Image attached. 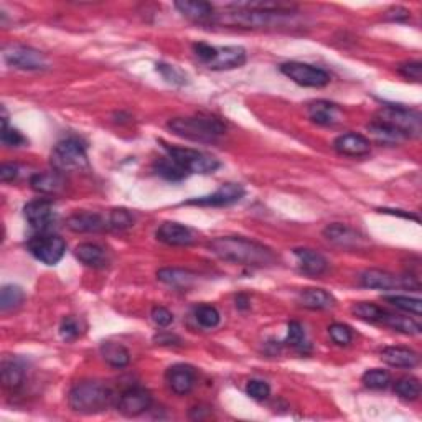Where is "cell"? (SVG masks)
I'll use <instances>...</instances> for the list:
<instances>
[{"instance_id": "cell-1", "label": "cell", "mask_w": 422, "mask_h": 422, "mask_svg": "<svg viewBox=\"0 0 422 422\" xmlns=\"http://www.w3.org/2000/svg\"><path fill=\"white\" fill-rule=\"evenodd\" d=\"M210 251L223 261L249 267H267L276 262L271 248L241 236H222L210 243Z\"/></svg>"}, {"instance_id": "cell-2", "label": "cell", "mask_w": 422, "mask_h": 422, "mask_svg": "<svg viewBox=\"0 0 422 422\" xmlns=\"http://www.w3.org/2000/svg\"><path fill=\"white\" fill-rule=\"evenodd\" d=\"M68 402L79 414H98L111 406L113 392L99 381H81L71 388Z\"/></svg>"}, {"instance_id": "cell-3", "label": "cell", "mask_w": 422, "mask_h": 422, "mask_svg": "<svg viewBox=\"0 0 422 422\" xmlns=\"http://www.w3.org/2000/svg\"><path fill=\"white\" fill-rule=\"evenodd\" d=\"M169 129L179 137L203 143L217 142L226 131L219 119L211 116L175 117L169 122Z\"/></svg>"}, {"instance_id": "cell-4", "label": "cell", "mask_w": 422, "mask_h": 422, "mask_svg": "<svg viewBox=\"0 0 422 422\" xmlns=\"http://www.w3.org/2000/svg\"><path fill=\"white\" fill-rule=\"evenodd\" d=\"M50 162L53 169L61 172H79L88 169V155L83 143L76 139H65L51 151Z\"/></svg>"}, {"instance_id": "cell-5", "label": "cell", "mask_w": 422, "mask_h": 422, "mask_svg": "<svg viewBox=\"0 0 422 422\" xmlns=\"http://www.w3.org/2000/svg\"><path fill=\"white\" fill-rule=\"evenodd\" d=\"M376 121L395 129L406 139L421 136V114L402 106H386L378 113Z\"/></svg>"}, {"instance_id": "cell-6", "label": "cell", "mask_w": 422, "mask_h": 422, "mask_svg": "<svg viewBox=\"0 0 422 422\" xmlns=\"http://www.w3.org/2000/svg\"><path fill=\"white\" fill-rule=\"evenodd\" d=\"M169 157L184 167L188 174H213L219 167V162L215 157L186 147H172L164 143Z\"/></svg>"}, {"instance_id": "cell-7", "label": "cell", "mask_w": 422, "mask_h": 422, "mask_svg": "<svg viewBox=\"0 0 422 422\" xmlns=\"http://www.w3.org/2000/svg\"><path fill=\"white\" fill-rule=\"evenodd\" d=\"M27 248L33 257L46 264V266L58 264L66 252V243L63 238L55 236V234H37L27 243Z\"/></svg>"}, {"instance_id": "cell-8", "label": "cell", "mask_w": 422, "mask_h": 422, "mask_svg": "<svg viewBox=\"0 0 422 422\" xmlns=\"http://www.w3.org/2000/svg\"><path fill=\"white\" fill-rule=\"evenodd\" d=\"M281 73L305 88H324L330 83V75L327 71L307 63H299V61H289V63L281 65Z\"/></svg>"}, {"instance_id": "cell-9", "label": "cell", "mask_w": 422, "mask_h": 422, "mask_svg": "<svg viewBox=\"0 0 422 422\" xmlns=\"http://www.w3.org/2000/svg\"><path fill=\"white\" fill-rule=\"evenodd\" d=\"M4 58L18 70H45L48 66L46 56L30 46H11L4 53Z\"/></svg>"}, {"instance_id": "cell-10", "label": "cell", "mask_w": 422, "mask_h": 422, "mask_svg": "<svg viewBox=\"0 0 422 422\" xmlns=\"http://www.w3.org/2000/svg\"><path fill=\"white\" fill-rule=\"evenodd\" d=\"M152 406V395L146 388H129L119 396L117 409L127 417H136L146 412Z\"/></svg>"}, {"instance_id": "cell-11", "label": "cell", "mask_w": 422, "mask_h": 422, "mask_svg": "<svg viewBox=\"0 0 422 422\" xmlns=\"http://www.w3.org/2000/svg\"><path fill=\"white\" fill-rule=\"evenodd\" d=\"M23 211H25L27 222L32 224V228L38 229V231H46L56 219L55 206H53L50 200L45 198L30 201V203L25 205Z\"/></svg>"}, {"instance_id": "cell-12", "label": "cell", "mask_w": 422, "mask_h": 422, "mask_svg": "<svg viewBox=\"0 0 422 422\" xmlns=\"http://www.w3.org/2000/svg\"><path fill=\"white\" fill-rule=\"evenodd\" d=\"M244 196V188L238 184H224L219 188L208 196H201V198H195L186 201V205H196V206H228L239 201Z\"/></svg>"}, {"instance_id": "cell-13", "label": "cell", "mask_w": 422, "mask_h": 422, "mask_svg": "<svg viewBox=\"0 0 422 422\" xmlns=\"http://www.w3.org/2000/svg\"><path fill=\"white\" fill-rule=\"evenodd\" d=\"M167 383L175 395H188L193 390L196 381V373L190 364H174L167 369Z\"/></svg>"}, {"instance_id": "cell-14", "label": "cell", "mask_w": 422, "mask_h": 422, "mask_svg": "<svg viewBox=\"0 0 422 422\" xmlns=\"http://www.w3.org/2000/svg\"><path fill=\"white\" fill-rule=\"evenodd\" d=\"M324 234L330 243L337 244V246L345 249H359L366 244L362 234L340 223L328 224V226L324 229Z\"/></svg>"}, {"instance_id": "cell-15", "label": "cell", "mask_w": 422, "mask_h": 422, "mask_svg": "<svg viewBox=\"0 0 422 422\" xmlns=\"http://www.w3.org/2000/svg\"><path fill=\"white\" fill-rule=\"evenodd\" d=\"M155 236L158 241L169 244V246H190L195 241L191 229L175 222L162 223L157 229Z\"/></svg>"}, {"instance_id": "cell-16", "label": "cell", "mask_w": 422, "mask_h": 422, "mask_svg": "<svg viewBox=\"0 0 422 422\" xmlns=\"http://www.w3.org/2000/svg\"><path fill=\"white\" fill-rule=\"evenodd\" d=\"M335 151L347 157H363L371 151V142L362 134L348 132L335 139Z\"/></svg>"}, {"instance_id": "cell-17", "label": "cell", "mask_w": 422, "mask_h": 422, "mask_svg": "<svg viewBox=\"0 0 422 422\" xmlns=\"http://www.w3.org/2000/svg\"><path fill=\"white\" fill-rule=\"evenodd\" d=\"M294 256L299 262L300 271L307 276H322L325 271L328 269V262L322 254L314 251V249L307 248H299L294 249Z\"/></svg>"}, {"instance_id": "cell-18", "label": "cell", "mask_w": 422, "mask_h": 422, "mask_svg": "<svg viewBox=\"0 0 422 422\" xmlns=\"http://www.w3.org/2000/svg\"><path fill=\"white\" fill-rule=\"evenodd\" d=\"M246 63V50L241 46L217 48V56L208 66L210 70H234Z\"/></svg>"}, {"instance_id": "cell-19", "label": "cell", "mask_w": 422, "mask_h": 422, "mask_svg": "<svg viewBox=\"0 0 422 422\" xmlns=\"http://www.w3.org/2000/svg\"><path fill=\"white\" fill-rule=\"evenodd\" d=\"M65 185H66L65 177L58 170L40 172V174L32 175L30 179L32 190H35L37 193H41V195L60 193V191H63Z\"/></svg>"}, {"instance_id": "cell-20", "label": "cell", "mask_w": 422, "mask_h": 422, "mask_svg": "<svg viewBox=\"0 0 422 422\" xmlns=\"http://www.w3.org/2000/svg\"><path fill=\"white\" fill-rule=\"evenodd\" d=\"M307 114L315 124L320 126H333L342 119V113H340L338 106L328 101H314L307 108Z\"/></svg>"}, {"instance_id": "cell-21", "label": "cell", "mask_w": 422, "mask_h": 422, "mask_svg": "<svg viewBox=\"0 0 422 422\" xmlns=\"http://www.w3.org/2000/svg\"><path fill=\"white\" fill-rule=\"evenodd\" d=\"M108 226L104 218L98 213H89V211H81L75 213L68 218V228L75 233H98Z\"/></svg>"}, {"instance_id": "cell-22", "label": "cell", "mask_w": 422, "mask_h": 422, "mask_svg": "<svg viewBox=\"0 0 422 422\" xmlns=\"http://www.w3.org/2000/svg\"><path fill=\"white\" fill-rule=\"evenodd\" d=\"M363 287L378 290H391L396 287H401V277H396L386 271L380 269H368L359 276Z\"/></svg>"}, {"instance_id": "cell-23", "label": "cell", "mask_w": 422, "mask_h": 422, "mask_svg": "<svg viewBox=\"0 0 422 422\" xmlns=\"http://www.w3.org/2000/svg\"><path fill=\"white\" fill-rule=\"evenodd\" d=\"M175 8L193 22H210L213 17V6L201 0H180L175 2Z\"/></svg>"}, {"instance_id": "cell-24", "label": "cell", "mask_w": 422, "mask_h": 422, "mask_svg": "<svg viewBox=\"0 0 422 422\" xmlns=\"http://www.w3.org/2000/svg\"><path fill=\"white\" fill-rule=\"evenodd\" d=\"M381 359L390 364V366L414 368L419 363V354L409 348L388 347L381 352Z\"/></svg>"}, {"instance_id": "cell-25", "label": "cell", "mask_w": 422, "mask_h": 422, "mask_svg": "<svg viewBox=\"0 0 422 422\" xmlns=\"http://www.w3.org/2000/svg\"><path fill=\"white\" fill-rule=\"evenodd\" d=\"M195 274L185 269H177V267H165L157 272V279L164 284L175 287V289H190L195 282Z\"/></svg>"}, {"instance_id": "cell-26", "label": "cell", "mask_w": 422, "mask_h": 422, "mask_svg": "<svg viewBox=\"0 0 422 422\" xmlns=\"http://www.w3.org/2000/svg\"><path fill=\"white\" fill-rule=\"evenodd\" d=\"M299 302L302 307L310 310H327L335 305V299L324 289H305L300 292Z\"/></svg>"}, {"instance_id": "cell-27", "label": "cell", "mask_w": 422, "mask_h": 422, "mask_svg": "<svg viewBox=\"0 0 422 422\" xmlns=\"http://www.w3.org/2000/svg\"><path fill=\"white\" fill-rule=\"evenodd\" d=\"M153 172H155L158 177H162V179L169 181H181L190 175L179 162H175L174 158L169 155L157 158V160L153 162Z\"/></svg>"}, {"instance_id": "cell-28", "label": "cell", "mask_w": 422, "mask_h": 422, "mask_svg": "<svg viewBox=\"0 0 422 422\" xmlns=\"http://www.w3.org/2000/svg\"><path fill=\"white\" fill-rule=\"evenodd\" d=\"M75 256L89 267H101L106 264V251L93 243H83L76 246Z\"/></svg>"}, {"instance_id": "cell-29", "label": "cell", "mask_w": 422, "mask_h": 422, "mask_svg": "<svg viewBox=\"0 0 422 422\" xmlns=\"http://www.w3.org/2000/svg\"><path fill=\"white\" fill-rule=\"evenodd\" d=\"M383 325H388L396 332L406 333V335H419L421 333V324L416 322L414 319L411 316H402V315H396V314H390V312H385L381 319Z\"/></svg>"}, {"instance_id": "cell-30", "label": "cell", "mask_w": 422, "mask_h": 422, "mask_svg": "<svg viewBox=\"0 0 422 422\" xmlns=\"http://www.w3.org/2000/svg\"><path fill=\"white\" fill-rule=\"evenodd\" d=\"M101 354H103L106 362L114 368H124L127 366L129 362H131V353H129V350L119 343H113V342L103 343L101 345Z\"/></svg>"}, {"instance_id": "cell-31", "label": "cell", "mask_w": 422, "mask_h": 422, "mask_svg": "<svg viewBox=\"0 0 422 422\" xmlns=\"http://www.w3.org/2000/svg\"><path fill=\"white\" fill-rule=\"evenodd\" d=\"M23 378H25V371H23V366L20 363L13 362V359H6L2 363V383L8 390L20 388Z\"/></svg>"}, {"instance_id": "cell-32", "label": "cell", "mask_w": 422, "mask_h": 422, "mask_svg": "<svg viewBox=\"0 0 422 422\" xmlns=\"http://www.w3.org/2000/svg\"><path fill=\"white\" fill-rule=\"evenodd\" d=\"M368 131L371 134L373 139L380 143H388V146H396V143H401L402 141H406L404 136H401L399 132L391 129L386 124H381L378 121H373L368 126Z\"/></svg>"}, {"instance_id": "cell-33", "label": "cell", "mask_w": 422, "mask_h": 422, "mask_svg": "<svg viewBox=\"0 0 422 422\" xmlns=\"http://www.w3.org/2000/svg\"><path fill=\"white\" fill-rule=\"evenodd\" d=\"M23 297H25V294L18 286H4L2 292H0V309H2V312L17 309L23 302Z\"/></svg>"}, {"instance_id": "cell-34", "label": "cell", "mask_w": 422, "mask_h": 422, "mask_svg": "<svg viewBox=\"0 0 422 422\" xmlns=\"http://www.w3.org/2000/svg\"><path fill=\"white\" fill-rule=\"evenodd\" d=\"M396 395L404 401H416L421 395V383L414 376L401 378L399 381H396L395 386Z\"/></svg>"}, {"instance_id": "cell-35", "label": "cell", "mask_w": 422, "mask_h": 422, "mask_svg": "<svg viewBox=\"0 0 422 422\" xmlns=\"http://www.w3.org/2000/svg\"><path fill=\"white\" fill-rule=\"evenodd\" d=\"M363 385L369 388V390H386L391 383L390 373L385 369H368L362 378Z\"/></svg>"}, {"instance_id": "cell-36", "label": "cell", "mask_w": 422, "mask_h": 422, "mask_svg": "<svg viewBox=\"0 0 422 422\" xmlns=\"http://www.w3.org/2000/svg\"><path fill=\"white\" fill-rule=\"evenodd\" d=\"M385 312L386 310H383L381 307L369 304V302H362V304H357L353 307V314L357 315L358 319L371 324H381V319L383 315H385Z\"/></svg>"}, {"instance_id": "cell-37", "label": "cell", "mask_w": 422, "mask_h": 422, "mask_svg": "<svg viewBox=\"0 0 422 422\" xmlns=\"http://www.w3.org/2000/svg\"><path fill=\"white\" fill-rule=\"evenodd\" d=\"M386 302H390L391 305H395L396 309L409 312L419 316L422 314V302L421 299H414V297H406V295H386Z\"/></svg>"}, {"instance_id": "cell-38", "label": "cell", "mask_w": 422, "mask_h": 422, "mask_svg": "<svg viewBox=\"0 0 422 422\" xmlns=\"http://www.w3.org/2000/svg\"><path fill=\"white\" fill-rule=\"evenodd\" d=\"M195 319L201 327L205 328H215L222 320V315L217 310V307L213 305H200L195 310Z\"/></svg>"}, {"instance_id": "cell-39", "label": "cell", "mask_w": 422, "mask_h": 422, "mask_svg": "<svg viewBox=\"0 0 422 422\" xmlns=\"http://www.w3.org/2000/svg\"><path fill=\"white\" fill-rule=\"evenodd\" d=\"M286 343H289L290 347L297 348L299 352H305V347H309V342H307V337H305V330L299 322H290L287 325Z\"/></svg>"}, {"instance_id": "cell-40", "label": "cell", "mask_w": 422, "mask_h": 422, "mask_svg": "<svg viewBox=\"0 0 422 422\" xmlns=\"http://www.w3.org/2000/svg\"><path fill=\"white\" fill-rule=\"evenodd\" d=\"M25 142H27L25 137H23L22 134L17 131V129L8 127L6 111H4V116H2V143H4V146H7V147H20Z\"/></svg>"}, {"instance_id": "cell-41", "label": "cell", "mask_w": 422, "mask_h": 422, "mask_svg": "<svg viewBox=\"0 0 422 422\" xmlns=\"http://www.w3.org/2000/svg\"><path fill=\"white\" fill-rule=\"evenodd\" d=\"M132 223H134L132 215L124 208L113 210L111 215H109V219H108V226H111L113 229H119V231L131 228Z\"/></svg>"}, {"instance_id": "cell-42", "label": "cell", "mask_w": 422, "mask_h": 422, "mask_svg": "<svg viewBox=\"0 0 422 422\" xmlns=\"http://www.w3.org/2000/svg\"><path fill=\"white\" fill-rule=\"evenodd\" d=\"M328 333H330V338H332L337 345H340V347H347V345L352 343V340H353L352 328H350L348 325H343V324L330 325Z\"/></svg>"}, {"instance_id": "cell-43", "label": "cell", "mask_w": 422, "mask_h": 422, "mask_svg": "<svg viewBox=\"0 0 422 422\" xmlns=\"http://www.w3.org/2000/svg\"><path fill=\"white\" fill-rule=\"evenodd\" d=\"M246 392H248V396L252 397V399L264 401V399H267L271 395V386L267 385L266 381L251 380L246 385Z\"/></svg>"}, {"instance_id": "cell-44", "label": "cell", "mask_w": 422, "mask_h": 422, "mask_svg": "<svg viewBox=\"0 0 422 422\" xmlns=\"http://www.w3.org/2000/svg\"><path fill=\"white\" fill-rule=\"evenodd\" d=\"M60 335L66 342H73V340L78 338L81 335V327L78 320L73 319V316H66V319H63L60 327Z\"/></svg>"}, {"instance_id": "cell-45", "label": "cell", "mask_w": 422, "mask_h": 422, "mask_svg": "<svg viewBox=\"0 0 422 422\" xmlns=\"http://www.w3.org/2000/svg\"><path fill=\"white\" fill-rule=\"evenodd\" d=\"M157 71H160L162 76L169 81V83L174 84H185L186 83V76L181 73L180 70H177L175 66L165 65V63H158L157 65Z\"/></svg>"}, {"instance_id": "cell-46", "label": "cell", "mask_w": 422, "mask_h": 422, "mask_svg": "<svg viewBox=\"0 0 422 422\" xmlns=\"http://www.w3.org/2000/svg\"><path fill=\"white\" fill-rule=\"evenodd\" d=\"M397 71H399V75L404 76L406 79L421 81V78H422V65H421V61H409V63L401 65L399 68H397Z\"/></svg>"}, {"instance_id": "cell-47", "label": "cell", "mask_w": 422, "mask_h": 422, "mask_svg": "<svg viewBox=\"0 0 422 422\" xmlns=\"http://www.w3.org/2000/svg\"><path fill=\"white\" fill-rule=\"evenodd\" d=\"M152 322L157 325V327H169V325L174 322V315H172L170 310H167L165 307H153L152 309Z\"/></svg>"}, {"instance_id": "cell-48", "label": "cell", "mask_w": 422, "mask_h": 422, "mask_svg": "<svg viewBox=\"0 0 422 422\" xmlns=\"http://www.w3.org/2000/svg\"><path fill=\"white\" fill-rule=\"evenodd\" d=\"M193 50H195V55L198 56L205 65H210L211 61L215 60V56H217V48L206 45V43H195Z\"/></svg>"}, {"instance_id": "cell-49", "label": "cell", "mask_w": 422, "mask_h": 422, "mask_svg": "<svg viewBox=\"0 0 422 422\" xmlns=\"http://www.w3.org/2000/svg\"><path fill=\"white\" fill-rule=\"evenodd\" d=\"M18 175V167L13 164H4L0 167V180L2 181H11Z\"/></svg>"}, {"instance_id": "cell-50", "label": "cell", "mask_w": 422, "mask_h": 422, "mask_svg": "<svg viewBox=\"0 0 422 422\" xmlns=\"http://www.w3.org/2000/svg\"><path fill=\"white\" fill-rule=\"evenodd\" d=\"M386 17L391 18V20H406V18L409 17V12L402 7H396V8H392V11L388 12Z\"/></svg>"}, {"instance_id": "cell-51", "label": "cell", "mask_w": 422, "mask_h": 422, "mask_svg": "<svg viewBox=\"0 0 422 422\" xmlns=\"http://www.w3.org/2000/svg\"><path fill=\"white\" fill-rule=\"evenodd\" d=\"M155 342L158 345H179L180 338H177L170 333H162V335H158V337H155Z\"/></svg>"}, {"instance_id": "cell-52", "label": "cell", "mask_w": 422, "mask_h": 422, "mask_svg": "<svg viewBox=\"0 0 422 422\" xmlns=\"http://www.w3.org/2000/svg\"><path fill=\"white\" fill-rule=\"evenodd\" d=\"M236 307H239V309H246L248 307V299L244 295H239L236 299Z\"/></svg>"}]
</instances>
